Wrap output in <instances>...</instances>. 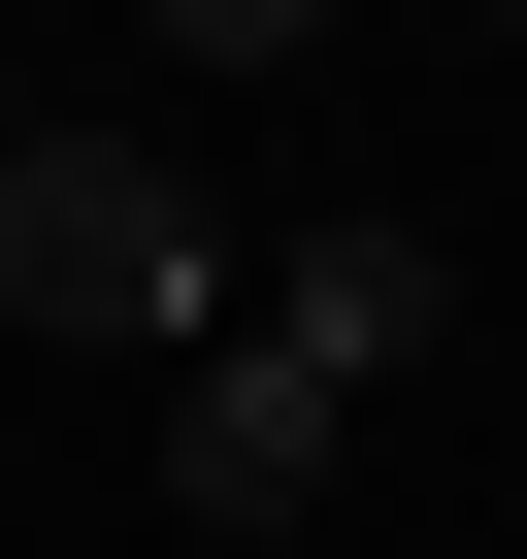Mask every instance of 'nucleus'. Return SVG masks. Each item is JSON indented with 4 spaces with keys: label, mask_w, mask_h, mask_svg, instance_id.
<instances>
[{
    "label": "nucleus",
    "mask_w": 527,
    "mask_h": 559,
    "mask_svg": "<svg viewBox=\"0 0 527 559\" xmlns=\"http://www.w3.org/2000/svg\"><path fill=\"white\" fill-rule=\"evenodd\" d=\"M429 297H461V263H429L396 198H330L297 263H264V362H330V395H396V362H429Z\"/></svg>",
    "instance_id": "nucleus-3"
},
{
    "label": "nucleus",
    "mask_w": 527,
    "mask_h": 559,
    "mask_svg": "<svg viewBox=\"0 0 527 559\" xmlns=\"http://www.w3.org/2000/svg\"><path fill=\"white\" fill-rule=\"evenodd\" d=\"M0 330L165 362V330H198V165H165V132H34V165H0Z\"/></svg>",
    "instance_id": "nucleus-1"
},
{
    "label": "nucleus",
    "mask_w": 527,
    "mask_h": 559,
    "mask_svg": "<svg viewBox=\"0 0 527 559\" xmlns=\"http://www.w3.org/2000/svg\"><path fill=\"white\" fill-rule=\"evenodd\" d=\"M0 165H34V99H0Z\"/></svg>",
    "instance_id": "nucleus-4"
},
{
    "label": "nucleus",
    "mask_w": 527,
    "mask_h": 559,
    "mask_svg": "<svg viewBox=\"0 0 527 559\" xmlns=\"http://www.w3.org/2000/svg\"><path fill=\"white\" fill-rule=\"evenodd\" d=\"M330 461H363V395H330V362H264V330H231V362L165 395V493H198V526H297Z\"/></svg>",
    "instance_id": "nucleus-2"
}]
</instances>
